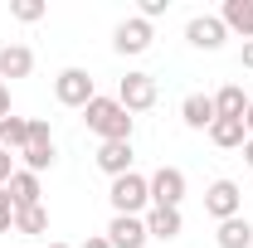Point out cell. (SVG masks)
Listing matches in <instances>:
<instances>
[{"label":"cell","mask_w":253,"mask_h":248,"mask_svg":"<svg viewBox=\"0 0 253 248\" xmlns=\"http://www.w3.org/2000/svg\"><path fill=\"white\" fill-rule=\"evenodd\" d=\"M83 122L88 131H97L102 141H131V112H126L117 97H93L83 107Z\"/></svg>","instance_id":"6da1fadb"},{"label":"cell","mask_w":253,"mask_h":248,"mask_svg":"<svg viewBox=\"0 0 253 248\" xmlns=\"http://www.w3.org/2000/svg\"><path fill=\"white\" fill-rule=\"evenodd\" d=\"M107 200H112V209H117V214H146V209H151V185H146V175L126 170V175L112 180Z\"/></svg>","instance_id":"7a4b0ae2"},{"label":"cell","mask_w":253,"mask_h":248,"mask_svg":"<svg viewBox=\"0 0 253 248\" xmlns=\"http://www.w3.org/2000/svg\"><path fill=\"white\" fill-rule=\"evenodd\" d=\"M54 97H59L63 107H78V112H83V107L97 97L93 73H88V68H63L59 78H54Z\"/></svg>","instance_id":"3957f363"},{"label":"cell","mask_w":253,"mask_h":248,"mask_svg":"<svg viewBox=\"0 0 253 248\" xmlns=\"http://www.w3.org/2000/svg\"><path fill=\"white\" fill-rule=\"evenodd\" d=\"M156 97H161V88H156L151 73H126L122 83H117V102H122L126 112H151Z\"/></svg>","instance_id":"277c9868"},{"label":"cell","mask_w":253,"mask_h":248,"mask_svg":"<svg viewBox=\"0 0 253 248\" xmlns=\"http://www.w3.org/2000/svg\"><path fill=\"white\" fill-rule=\"evenodd\" d=\"M25 170H49L54 165V131H49V122L44 117H30V141H25Z\"/></svg>","instance_id":"5b68a950"},{"label":"cell","mask_w":253,"mask_h":248,"mask_svg":"<svg viewBox=\"0 0 253 248\" xmlns=\"http://www.w3.org/2000/svg\"><path fill=\"white\" fill-rule=\"evenodd\" d=\"M146 185H151V205H161V209H180V200H185V170L161 165L156 175H146Z\"/></svg>","instance_id":"8992f818"},{"label":"cell","mask_w":253,"mask_h":248,"mask_svg":"<svg viewBox=\"0 0 253 248\" xmlns=\"http://www.w3.org/2000/svg\"><path fill=\"white\" fill-rule=\"evenodd\" d=\"M205 214L210 219H234V214H244V190L234 185V180H214V185L205 190Z\"/></svg>","instance_id":"52a82bcc"},{"label":"cell","mask_w":253,"mask_h":248,"mask_svg":"<svg viewBox=\"0 0 253 248\" xmlns=\"http://www.w3.org/2000/svg\"><path fill=\"white\" fill-rule=\"evenodd\" d=\"M151 39H156L151 25H146L141 15H131V20H122V25L112 30V49H117V54H146V49H151Z\"/></svg>","instance_id":"ba28073f"},{"label":"cell","mask_w":253,"mask_h":248,"mask_svg":"<svg viewBox=\"0 0 253 248\" xmlns=\"http://www.w3.org/2000/svg\"><path fill=\"white\" fill-rule=\"evenodd\" d=\"M146 219L141 214H112V224H107V244L112 248H146Z\"/></svg>","instance_id":"9c48e42d"},{"label":"cell","mask_w":253,"mask_h":248,"mask_svg":"<svg viewBox=\"0 0 253 248\" xmlns=\"http://www.w3.org/2000/svg\"><path fill=\"white\" fill-rule=\"evenodd\" d=\"M185 39L195 44V49H205V54H214L224 39H229V30H224V20L219 15H195L185 25Z\"/></svg>","instance_id":"30bf717a"},{"label":"cell","mask_w":253,"mask_h":248,"mask_svg":"<svg viewBox=\"0 0 253 248\" xmlns=\"http://www.w3.org/2000/svg\"><path fill=\"white\" fill-rule=\"evenodd\" d=\"M146 234L151 239H161V244H170V239H180V229H185V219H180V209H161V205H151L146 209Z\"/></svg>","instance_id":"8fae6325"},{"label":"cell","mask_w":253,"mask_h":248,"mask_svg":"<svg viewBox=\"0 0 253 248\" xmlns=\"http://www.w3.org/2000/svg\"><path fill=\"white\" fill-rule=\"evenodd\" d=\"M30 73H34V49H25V44H5L0 49V83L30 78Z\"/></svg>","instance_id":"7c38bea8"},{"label":"cell","mask_w":253,"mask_h":248,"mask_svg":"<svg viewBox=\"0 0 253 248\" xmlns=\"http://www.w3.org/2000/svg\"><path fill=\"white\" fill-rule=\"evenodd\" d=\"M97 170L112 175V180L126 175V170H131V141H102V146H97Z\"/></svg>","instance_id":"4fadbf2b"},{"label":"cell","mask_w":253,"mask_h":248,"mask_svg":"<svg viewBox=\"0 0 253 248\" xmlns=\"http://www.w3.org/2000/svg\"><path fill=\"white\" fill-rule=\"evenodd\" d=\"M180 117H185L190 131H210V126H214V97L210 93H190L185 102H180Z\"/></svg>","instance_id":"5bb4252c"},{"label":"cell","mask_w":253,"mask_h":248,"mask_svg":"<svg viewBox=\"0 0 253 248\" xmlns=\"http://www.w3.org/2000/svg\"><path fill=\"white\" fill-rule=\"evenodd\" d=\"M210 141H214L219 151H244V141H249L244 117H214V126H210Z\"/></svg>","instance_id":"9a60e30c"},{"label":"cell","mask_w":253,"mask_h":248,"mask_svg":"<svg viewBox=\"0 0 253 248\" xmlns=\"http://www.w3.org/2000/svg\"><path fill=\"white\" fill-rule=\"evenodd\" d=\"M219 20H224V30L244 34V44H249L253 39V0H224Z\"/></svg>","instance_id":"2e32d148"},{"label":"cell","mask_w":253,"mask_h":248,"mask_svg":"<svg viewBox=\"0 0 253 248\" xmlns=\"http://www.w3.org/2000/svg\"><path fill=\"white\" fill-rule=\"evenodd\" d=\"M5 190H10L15 209H30V205H39V195H44V190H39V175H34V170H15Z\"/></svg>","instance_id":"e0dca14e"},{"label":"cell","mask_w":253,"mask_h":248,"mask_svg":"<svg viewBox=\"0 0 253 248\" xmlns=\"http://www.w3.org/2000/svg\"><path fill=\"white\" fill-rule=\"evenodd\" d=\"M214 239H219V248H253V224L244 214H234V219H224V224H219Z\"/></svg>","instance_id":"ac0fdd59"},{"label":"cell","mask_w":253,"mask_h":248,"mask_svg":"<svg viewBox=\"0 0 253 248\" xmlns=\"http://www.w3.org/2000/svg\"><path fill=\"white\" fill-rule=\"evenodd\" d=\"M249 112V97L239 83H224L219 93H214V117H244Z\"/></svg>","instance_id":"d6986e66"},{"label":"cell","mask_w":253,"mask_h":248,"mask_svg":"<svg viewBox=\"0 0 253 248\" xmlns=\"http://www.w3.org/2000/svg\"><path fill=\"white\" fill-rule=\"evenodd\" d=\"M30 141V117H0V146L5 151H25Z\"/></svg>","instance_id":"ffe728a7"},{"label":"cell","mask_w":253,"mask_h":248,"mask_svg":"<svg viewBox=\"0 0 253 248\" xmlns=\"http://www.w3.org/2000/svg\"><path fill=\"white\" fill-rule=\"evenodd\" d=\"M15 234H49V209H44V205L15 209Z\"/></svg>","instance_id":"44dd1931"},{"label":"cell","mask_w":253,"mask_h":248,"mask_svg":"<svg viewBox=\"0 0 253 248\" xmlns=\"http://www.w3.org/2000/svg\"><path fill=\"white\" fill-rule=\"evenodd\" d=\"M10 15H15V20H25V25H34V20L44 15V5H39V0H15V5H10Z\"/></svg>","instance_id":"7402d4cb"},{"label":"cell","mask_w":253,"mask_h":248,"mask_svg":"<svg viewBox=\"0 0 253 248\" xmlns=\"http://www.w3.org/2000/svg\"><path fill=\"white\" fill-rule=\"evenodd\" d=\"M15 229V200H10V190L0 185V234H10Z\"/></svg>","instance_id":"603a6c76"},{"label":"cell","mask_w":253,"mask_h":248,"mask_svg":"<svg viewBox=\"0 0 253 248\" xmlns=\"http://www.w3.org/2000/svg\"><path fill=\"white\" fill-rule=\"evenodd\" d=\"M166 5H170V0H141V20L151 25L156 15H166Z\"/></svg>","instance_id":"cb8c5ba5"},{"label":"cell","mask_w":253,"mask_h":248,"mask_svg":"<svg viewBox=\"0 0 253 248\" xmlns=\"http://www.w3.org/2000/svg\"><path fill=\"white\" fill-rule=\"evenodd\" d=\"M10 175H15V156L0 151V185H10Z\"/></svg>","instance_id":"d4e9b609"},{"label":"cell","mask_w":253,"mask_h":248,"mask_svg":"<svg viewBox=\"0 0 253 248\" xmlns=\"http://www.w3.org/2000/svg\"><path fill=\"white\" fill-rule=\"evenodd\" d=\"M83 248H112V244H107V234H88V239H83Z\"/></svg>","instance_id":"484cf974"},{"label":"cell","mask_w":253,"mask_h":248,"mask_svg":"<svg viewBox=\"0 0 253 248\" xmlns=\"http://www.w3.org/2000/svg\"><path fill=\"white\" fill-rule=\"evenodd\" d=\"M0 117H10V88L0 83Z\"/></svg>","instance_id":"4316f807"},{"label":"cell","mask_w":253,"mask_h":248,"mask_svg":"<svg viewBox=\"0 0 253 248\" xmlns=\"http://www.w3.org/2000/svg\"><path fill=\"white\" fill-rule=\"evenodd\" d=\"M244 68H253V39L244 44Z\"/></svg>","instance_id":"83f0119b"},{"label":"cell","mask_w":253,"mask_h":248,"mask_svg":"<svg viewBox=\"0 0 253 248\" xmlns=\"http://www.w3.org/2000/svg\"><path fill=\"white\" fill-rule=\"evenodd\" d=\"M244 161H249V170H253V136L244 141Z\"/></svg>","instance_id":"f1b7e54d"},{"label":"cell","mask_w":253,"mask_h":248,"mask_svg":"<svg viewBox=\"0 0 253 248\" xmlns=\"http://www.w3.org/2000/svg\"><path fill=\"white\" fill-rule=\"evenodd\" d=\"M244 131L253 136V102H249V112H244Z\"/></svg>","instance_id":"f546056e"},{"label":"cell","mask_w":253,"mask_h":248,"mask_svg":"<svg viewBox=\"0 0 253 248\" xmlns=\"http://www.w3.org/2000/svg\"><path fill=\"white\" fill-rule=\"evenodd\" d=\"M44 248H68V244H44Z\"/></svg>","instance_id":"4dcf8cb0"},{"label":"cell","mask_w":253,"mask_h":248,"mask_svg":"<svg viewBox=\"0 0 253 248\" xmlns=\"http://www.w3.org/2000/svg\"><path fill=\"white\" fill-rule=\"evenodd\" d=\"M0 151H5V146H0Z\"/></svg>","instance_id":"1f68e13d"}]
</instances>
